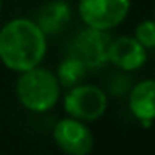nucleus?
<instances>
[{
	"mask_svg": "<svg viewBox=\"0 0 155 155\" xmlns=\"http://www.w3.org/2000/svg\"><path fill=\"white\" fill-rule=\"evenodd\" d=\"M47 38L35 20L12 18L0 28V64L17 74L38 67L47 55Z\"/></svg>",
	"mask_w": 155,
	"mask_h": 155,
	"instance_id": "nucleus-1",
	"label": "nucleus"
},
{
	"mask_svg": "<svg viewBox=\"0 0 155 155\" xmlns=\"http://www.w3.org/2000/svg\"><path fill=\"white\" fill-rule=\"evenodd\" d=\"M60 84L55 72L42 65L18 74L15 94L24 108L34 114H45L57 105L60 98Z\"/></svg>",
	"mask_w": 155,
	"mask_h": 155,
	"instance_id": "nucleus-2",
	"label": "nucleus"
},
{
	"mask_svg": "<svg viewBox=\"0 0 155 155\" xmlns=\"http://www.w3.org/2000/svg\"><path fill=\"white\" fill-rule=\"evenodd\" d=\"M132 0H78L77 14L85 27L110 32L125 22Z\"/></svg>",
	"mask_w": 155,
	"mask_h": 155,
	"instance_id": "nucleus-3",
	"label": "nucleus"
},
{
	"mask_svg": "<svg viewBox=\"0 0 155 155\" xmlns=\"http://www.w3.org/2000/svg\"><path fill=\"white\" fill-rule=\"evenodd\" d=\"M108 105V97L100 87L92 84H78L67 88L64 97V108L68 117L82 122L98 120L105 114Z\"/></svg>",
	"mask_w": 155,
	"mask_h": 155,
	"instance_id": "nucleus-4",
	"label": "nucleus"
},
{
	"mask_svg": "<svg viewBox=\"0 0 155 155\" xmlns=\"http://www.w3.org/2000/svg\"><path fill=\"white\" fill-rule=\"evenodd\" d=\"M110 40L112 37L108 35V32L85 27L78 30V34L72 38L68 45V55L80 60L88 70H97L108 64L107 52Z\"/></svg>",
	"mask_w": 155,
	"mask_h": 155,
	"instance_id": "nucleus-5",
	"label": "nucleus"
},
{
	"mask_svg": "<svg viewBox=\"0 0 155 155\" xmlns=\"http://www.w3.org/2000/svg\"><path fill=\"white\" fill-rule=\"evenodd\" d=\"M54 140L67 155H88L94 148V135L87 127V122L74 117L57 122L54 128Z\"/></svg>",
	"mask_w": 155,
	"mask_h": 155,
	"instance_id": "nucleus-6",
	"label": "nucleus"
},
{
	"mask_svg": "<svg viewBox=\"0 0 155 155\" xmlns=\"http://www.w3.org/2000/svg\"><path fill=\"white\" fill-rule=\"evenodd\" d=\"M148 50L134 37L120 35L110 40L107 62L120 72H137L147 64Z\"/></svg>",
	"mask_w": 155,
	"mask_h": 155,
	"instance_id": "nucleus-7",
	"label": "nucleus"
},
{
	"mask_svg": "<svg viewBox=\"0 0 155 155\" xmlns=\"http://www.w3.org/2000/svg\"><path fill=\"white\" fill-rule=\"evenodd\" d=\"M72 7L67 0H48L35 14V24L47 37H55L67 30L72 22Z\"/></svg>",
	"mask_w": 155,
	"mask_h": 155,
	"instance_id": "nucleus-8",
	"label": "nucleus"
},
{
	"mask_svg": "<svg viewBox=\"0 0 155 155\" xmlns=\"http://www.w3.org/2000/svg\"><path fill=\"white\" fill-rule=\"evenodd\" d=\"M128 108L140 120H155V78H145L128 90Z\"/></svg>",
	"mask_w": 155,
	"mask_h": 155,
	"instance_id": "nucleus-9",
	"label": "nucleus"
},
{
	"mask_svg": "<svg viewBox=\"0 0 155 155\" xmlns=\"http://www.w3.org/2000/svg\"><path fill=\"white\" fill-rule=\"evenodd\" d=\"M87 72H88V68L85 67L80 60H77V58L72 57V55H67V57L58 64L55 77H57L60 87L70 88V87H75V85L82 84L84 78L87 77Z\"/></svg>",
	"mask_w": 155,
	"mask_h": 155,
	"instance_id": "nucleus-10",
	"label": "nucleus"
},
{
	"mask_svg": "<svg viewBox=\"0 0 155 155\" xmlns=\"http://www.w3.org/2000/svg\"><path fill=\"white\" fill-rule=\"evenodd\" d=\"M134 37L147 50L155 48V20L153 18H145V20L138 22L134 30Z\"/></svg>",
	"mask_w": 155,
	"mask_h": 155,
	"instance_id": "nucleus-11",
	"label": "nucleus"
},
{
	"mask_svg": "<svg viewBox=\"0 0 155 155\" xmlns=\"http://www.w3.org/2000/svg\"><path fill=\"white\" fill-rule=\"evenodd\" d=\"M110 90L112 94L115 95H122L125 92L130 90V82H128V77H124V75H118L112 80V85H110Z\"/></svg>",
	"mask_w": 155,
	"mask_h": 155,
	"instance_id": "nucleus-12",
	"label": "nucleus"
},
{
	"mask_svg": "<svg viewBox=\"0 0 155 155\" xmlns=\"http://www.w3.org/2000/svg\"><path fill=\"white\" fill-rule=\"evenodd\" d=\"M0 12H2V0H0Z\"/></svg>",
	"mask_w": 155,
	"mask_h": 155,
	"instance_id": "nucleus-13",
	"label": "nucleus"
},
{
	"mask_svg": "<svg viewBox=\"0 0 155 155\" xmlns=\"http://www.w3.org/2000/svg\"><path fill=\"white\" fill-rule=\"evenodd\" d=\"M153 20H155V7H153Z\"/></svg>",
	"mask_w": 155,
	"mask_h": 155,
	"instance_id": "nucleus-14",
	"label": "nucleus"
}]
</instances>
